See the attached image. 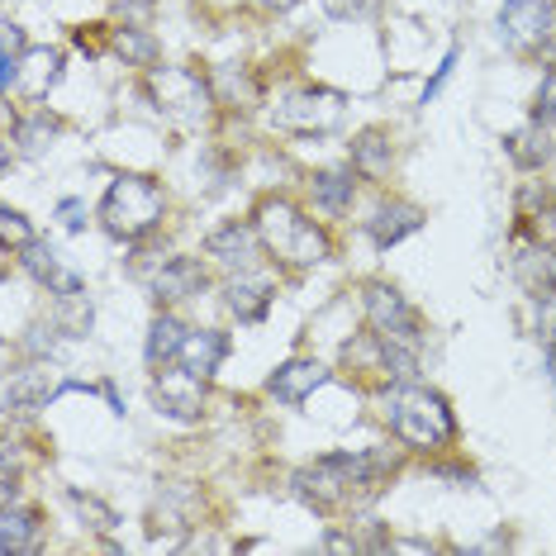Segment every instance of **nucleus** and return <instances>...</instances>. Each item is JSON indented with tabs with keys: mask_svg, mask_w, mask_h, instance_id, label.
Returning a JSON list of instances; mask_svg holds the SVG:
<instances>
[{
	"mask_svg": "<svg viewBox=\"0 0 556 556\" xmlns=\"http://www.w3.org/2000/svg\"><path fill=\"white\" fill-rule=\"evenodd\" d=\"M381 414H386L390 433H395L404 447H414V452H438V447H447L452 442V433H457L447 400H442L438 390H424V386H409V381L386 390Z\"/></svg>",
	"mask_w": 556,
	"mask_h": 556,
	"instance_id": "obj_1",
	"label": "nucleus"
},
{
	"mask_svg": "<svg viewBox=\"0 0 556 556\" xmlns=\"http://www.w3.org/2000/svg\"><path fill=\"white\" fill-rule=\"evenodd\" d=\"M257 233H262V248L271 252L281 267L290 271H305V267H319V262H328V252H333V243H328V233L319 229L314 219H305L290 200L281 195H267L257 205Z\"/></svg>",
	"mask_w": 556,
	"mask_h": 556,
	"instance_id": "obj_2",
	"label": "nucleus"
},
{
	"mask_svg": "<svg viewBox=\"0 0 556 556\" xmlns=\"http://www.w3.org/2000/svg\"><path fill=\"white\" fill-rule=\"evenodd\" d=\"M162 210H167V195L153 176L124 172L110 181L105 200H100V224H105L110 238H124V243H138L162 224Z\"/></svg>",
	"mask_w": 556,
	"mask_h": 556,
	"instance_id": "obj_3",
	"label": "nucleus"
},
{
	"mask_svg": "<svg viewBox=\"0 0 556 556\" xmlns=\"http://www.w3.org/2000/svg\"><path fill=\"white\" fill-rule=\"evenodd\" d=\"M143 96L153 100L157 115H167L176 124H195L210 115L214 91L205 77H195L191 67H148L143 77Z\"/></svg>",
	"mask_w": 556,
	"mask_h": 556,
	"instance_id": "obj_4",
	"label": "nucleus"
},
{
	"mask_svg": "<svg viewBox=\"0 0 556 556\" xmlns=\"http://www.w3.org/2000/svg\"><path fill=\"white\" fill-rule=\"evenodd\" d=\"M348 100L343 91H328V86H295L271 105L276 129L286 134H328L338 119H343Z\"/></svg>",
	"mask_w": 556,
	"mask_h": 556,
	"instance_id": "obj_5",
	"label": "nucleus"
},
{
	"mask_svg": "<svg viewBox=\"0 0 556 556\" xmlns=\"http://www.w3.org/2000/svg\"><path fill=\"white\" fill-rule=\"evenodd\" d=\"M500 34L514 53L523 58H547L556 43V5L552 0H504L500 10Z\"/></svg>",
	"mask_w": 556,
	"mask_h": 556,
	"instance_id": "obj_6",
	"label": "nucleus"
},
{
	"mask_svg": "<svg viewBox=\"0 0 556 556\" xmlns=\"http://www.w3.org/2000/svg\"><path fill=\"white\" fill-rule=\"evenodd\" d=\"M362 309H366V324H371L390 348L419 352L424 333H419V324H414V314H409V305H404V295H400L395 286L366 281V286H362Z\"/></svg>",
	"mask_w": 556,
	"mask_h": 556,
	"instance_id": "obj_7",
	"label": "nucleus"
},
{
	"mask_svg": "<svg viewBox=\"0 0 556 556\" xmlns=\"http://www.w3.org/2000/svg\"><path fill=\"white\" fill-rule=\"evenodd\" d=\"M153 400L167 419H181V424H195L205 419V376L186 371L181 362H167L157 366L153 376Z\"/></svg>",
	"mask_w": 556,
	"mask_h": 556,
	"instance_id": "obj_8",
	"label": "nucleus"
},
{
	"mask_svg": "<svg viewBox=\"0 0 556 556\" xmlns=\"http://www.w3.org/2000/svg\"><path fill=\"white\" fill-rule=\"evenodd\" d=\"M205 252L219 262L224 271H248L252 262H257V252H262V233H257V224L229 219V224H219V229L210 233Z\"/></svg>",
	"mask_w": 556,
	"mask_h": 556,
	"instance_id": "obj_9",
	"label": "nucleus"
},
{
	"mask_svg": "<svg viewBox=\"0 0 556 556\" xmlns=\"http://www.w3.org/2000/svg\"><path fill=\"white\" fill-rule=\"evenodd\" d=\"M271 295H276V286L267 281V276H257V271H229V281H224V305H229V314L238 324H262L267 319V309H271Z\"/></svg>",
	"mask_w": 556,
	"mask_h": 556,
	"instance_id": "obj_10",
	"label": "nucleus"
},
{
	"mask_svg": "<svg viewBox=\"0 0 556 556\" xmlns=\"http://www.w3.org/2000/svg\"><path fill=\"white\" fill-rule=\"evenodd\" d=\"M328 376H333V371H328L324 362H309V357L305 362H286V366H276V371H271L267 390L281 404H305L314 390L328 386Z\"/></svg>",
	"mask_w": 556,
	"mask_h": 556,
	"instance_id": "obj_11",
	"label": "nucleus"
},
{
	"mask_svg": "<svg viewBox=\"0 0 556 556\" xmlns=\"http://www.w3.org/2000/svg\"><path fill=\"white\" fill-rule=\"evenodd\" d=\"M205 262H195V257H167L162 267L153 271V295L157 300H191L205 290Z\"/></svg>",
	"mask_w": 556,
	"mask_h": 556,
	"instance_id": "obj_12",
	"label": "nucleus"
},
{
	"mask_svg": "<svg viewBox=\"0 0 556 556\" xmlns=\"http://www.w3.org/2000/svg\"><path fill=\"white\" fill-rule=\"evenodd\" d=\"M67 390V381H53V376L43 371V366H24V371L10 376V386H5V400H10V409H20V414H34V409H43L53 395H62Z\"/></svg>",
	"mask_w": 556,
	"mask_h": 556,
	"instance_id": "obj_13",
	"label": "nucleus"
},
{
	"mask_svg": "<svg viewBox=\"0 0 556 556\" xmlns=\"http://www.w3.org/2000/svg\"><path fill=\"white\" fill-rule=\"evenodd\" d=\"M424 224V214L414 205H404V200H390V205H381L366 219V238H371L376 248H395L404 233H414Z\"/></svg>",
	"mask_w": 556,
	"mask_h": 556,
	"instance_id": "obj_14",
	"label": "nucleus"
},
{
	"mask_svg": "<svg viewBox=\"0 0 556 556\" xmlns=\"http://www.w3.org/2000/svg\"><path fill=\"white\" fill-rule=\"evenodd\" d=\"M62 77V58H58V48H24V58H20V91L29 96V100H43L48 91H53V81Z\"/></svg>",
	"mask_w": 556,
	"mask_h": 556,
	"instance_id": "obj_15",
	"label": "nucleus"
},
{
	"mask_svg": "<svg viewBox=\"0 0 556 556\" xmlns=\"http://www.w3.org/2000/svg\"><path fill=\"white\" fill-rule=\"evenodd\" d=\"M39 547H43L39 518L29 509H15V504H0V552L24 556V552H39Z\"/></svg>",
	"mask_w": 556,
	"mask_h": 556,
	"instance_id": "obj_16",
	"label": "nucleus"
},
{
	"mask_svg": "<svg viewBox=\"0 0 556 556\" xmlns=\"http://www.w3.org/2000/svg\"><path fill=\"white\" fill-rule=\"evenodd\" d=\"M504 143H509V157H514L523 172L547 167L552 153H556V143H552L547 124H538V119H533V124H523V129H514L509 138H504Z\"/></svg>",
	"mask_w": 556,
	"mask_h": 556,
	"instance_id": "obj_17",
	"label": "nucleus"
},
{
	"mask_svg": "<svg viewBox=\"0 0 556 556\" xmlns=\"http://www.w3.org/2000/svg\"><path fill=\"white\" fill-rule=\"evenodd\" d=\"M224 338L219 333H205V328H191V333H186V343H181V352H176V362L186 366V371H195V376H210L219 371V362H224Z\"/></svg>",
	"mask_w": 556,
	"mask_h": 556,
	"instance_id": "obj_18",
	"label": "nucleus"
},
{
	"mask_svg": "<svg viewBox=\"0 0 556 556\" xmlns=\"http://www.w3.org/2000/svg\"><path fill=\"white\" fill-rule=\"evenodd\" d=\"M514 271L528 290H552L556 286V252L547 243H533V238H528V248L518 252Z\"/></svg>",
	"mask_w": 556,
	"mask_h": 556,
	"instance_id": "obj_19",
	"label": "nucleus"
},
{
	"mask_svg": "<svg viewBox=\"0 0 556 556\" xmlns=\"http://www.w3.org/2000/svg\"><path fill=\"white\" fill-rule=\"evenodd\" d=\"M186 333H191V328L176 319V314H157V319H153V333H148V366L176 362V352H181Z\"/></svg>",
	"mask_w": 556,
	"mask_h": 556,
	"instance_id": "obj_20",
	"label": "nucleus"
},
{
	"mask_svg": "<svg viewBox=\"0 0 556 556\" xmlns=\"http://www.w3.org/2000/svg\"><path fill=\"white\" fill-rule=\"evenodd\" d=\"M58 134H62V124L53 115H20V124H15V143L24 157H43L48 148L58 143Z\"/></svg>",
	"mask_w": 556,
	"mask_h": 556,
	"instance_id": "obj_21",
	"label": "nucleus"
},
{
	"mask_svg": "<svg viewBox=\"0 0 556 556\" xmlns=\"http://www.w3.org/2000/svg\"><path fill=\"white\" fill-rule=\"evenodd\" d=\"M110 48H115V58L129 62V67H153V62H157V39L148 29H138V24L110 34Z\"/></svg>",
	"mask_w": 556,
	"mask_h": 556,
	"instance_id": "obj_22",
	"label": "nucleus"
},
{
	"mask_svg": "<svg viewBox=\"0 0 556 556\" xmlns=\"http://www.w3.org/2000/svg\"><path fill=\"white\" fill-rule=\"evenodd\" d=\"M309 191H314V200H319V210L343 214L352 205V191H357V181H352V172H314Z\"/></svg>",
	"mask_w": 556,
	"mask_h": 556,
	"instance_id": "obj_23",
	"label": "nucleus"
},
{
	"mask_svg": "<svg viewBox=\"0 0 556 556\" xmlns=\"http://www.w3.org/2000/svg\"><path fill=\"white\" fill-rule=\"evenodd\" d=\"M352 162H357V172L366 176H386L390 172V143L381 129H366L352 138Z\"/></svg>",
	"mask_w": 556,
	"mask_h": 556,
	"instance_id": "obj_24",
	"label": "nucleus"
},
{
	"mask_svg": "<svg viewBox=\"0 0 556 556\" xmlns=\"http://www.w3.org/2000/svg\"><path fill=\"white\" fill-rule=\"evenodd\" d=\"M67 504L77 509V518L91 528V533H110V528L119 523L115 509H110V504H100L96 495H86V490H67Z\"/></svg>",
	"mask_w": 556,
	"mask_h": 556,
	"instance_id": "obj_25",
	"label": "nucleus"
},
{
	"mask_svg": "<svg viewBox=\"0 0 556 556\" xmlns=\"http://www.w3.org/2000/svg\"><path fill=\"white\" fill-rule=\"evenodd\" d=\"M29 243H34V224L24 219L20 210L0 205V248H5V252H24Z\"/></svg>",
	"mask_w": 556,
	"mask_h": 556,
	"instance_id": "obj_26",
	"label": "nucleus"
},
{
	"mask_svg": "<svg viewBox=\"0 0 556 556\" xmlns=\"http://www.w3.org/2000/svg\"><path fill=\"white\" fill-rule=\"evenodd\" d=\"M533 324H538V338L547 348H556V286L552 290H538V314H533Z\"/></svg>",
	"mask_w": 556,
	"mask_h": 556,
	"instance_id": "obj_27",
	"label": "nucleus"
},
{
	"mask_svg": "<svg viewBox=\"0 0 556 556\" xmlns=\"http://www.w3.org/2000/svg\"><path fill=\"white\" fill-rule=\"evenodd\" d=\"M533 119H538V124H552V119H556V72H547V81L538 86V96H533Z\"/></svg>",
	"mask_w": 556,
	"mask_h": 556,
	"instance_id": "obj_28",
	"label": "nucleus"
},
{
	"mask_svg": "<svg viewBox=\"0 0 556 556\" xmlns=\"http://www.w3.org/2000/svg\"><path fill=\"white\" fill-rule=\"evenodd\" d=\"M452 67H457V48H447V58H442V67L428 77V86H424V105H433V96L447 86V77H452Z\"/></svg>",
	"mask_w": 556,
	"mask_h": 556,
	"instance_id": "obj_29",
	"label": "nucleus"
},
{
	"mask_svg": "<svg viewBox=\"0 0 556 556\" xmlns=\"http://www.w3.org/2000/svg\"><path fill=\"white\" fill-rule=\"evenodd\" d=\"M381 0H328V15L338 20H357V15H371Z\"/></svg>",
	"mask_w": 556,
	"mask_h": 556,
	"instance_id": "obj_30",
	"label": "nucleus"
},
{
	"mask_svg": "<svg viewBox=\"0 0 556 556\" xmlns=\"http://www.w3.org/2000/svg\"><path fill=\"white\" fill-rule=\"evenodd\" d=\"M24 29L20 24H10V20H0V53H10V58H24Z\"/></svg>",
	"mask_w": 556,
	"mask_h": 556,
	"instance_id": "obj_31",
	"label": "nucleus"
},
{
	"mask_svg": "<svg viewBox=\"0 0 556 556\" xmlns=\"http://www.w3.org/2000/svg\"><path fill=\"white\" fill-rule=\"evenodd\" d=\"M81 214H86L81 200H62V205H58V224H62V229H67V233H81V229H86V219H81Z\"/></svg>",
	"mask_w": 556,
	"mask_h": 556,
	"instance_id": "obj_32",
	"label": "nucleus"
},
{
	"mask_svg": "<svg viewBox=\"0 0 556 556\" xmlns=\"http://www.w3.org/2000/svg\"><path fill=\"white\" fill-rule=\"evenodd\" d=\"M20 81V58H10V53H0V91H10V86Z\"/></svg>",
	"mask_w": 556,
	"mask_h": 556,
	"instance_id": "obj_33",
	"label": "nucleus"
},
{
	"mask_svg": "<svg viewBox=\"0 0 556 556\" xmlns=\"http://www.w3.org/2000/svg\"><path fill=\"white\" fill-rule=\"evenodd\" d=\"M324 552H357V542L343 533H324Z\"/></svg>",
	"mask_w": 556,
	"mask_h": 556,
	"instance_id": "obj_34",
	"label": "nucleus"
},
{
	"mask_svg": "<svg viewBox=\"0 0 556 556\" xmlns=\"http://www.w3.org/2000/svg\"><path fill=\"white\" fill-rule=\"evenodd\" d=\"M252 5H262V10H271V15H281V10H295L300 0H252Z\"/></svg>",
	"mask_w": 556,
	"mask_h": 556,
	"instance_id": "obj_35",
	"label": "nucleus"
},
{
	"mask_svg": "<svg viewBox=\"0 0 556 556\" xmlns=\"http://www.w3.org/2000/svg\"><path fill=\"white\" fill-rule=\"evenodd\" d=\"M10 495H15V485H10V476H5V462H0V504H10Z\"/></svg>",
	"mask_w": 556,
	"mask_h": 556,
	"instance_id": "obj_36",
	"label": "nucleus"
},
{
	"mask_svg": "<svg viewBox=\"0 0 556 556\" xmlns=\"http://www.w3.org/2000/svg\"><path fill=\"white\" fill-rule=\"evenodd\" d=\"M547 376H552V386H556V348H547Z\"/></svg>",
	"mask_w": 556,
	"mask_h": 556,
	"instance_id": "obj_37",
	"label": "nucleus"
},
{
	"mask_svg": "<svg viewBox=\"0 0 556 556\" xmlns=\"http://www.w3.org/2000/svg\"><path fill=\"white\" fill-rule=\"evenodd\" d=\"M5 162H10V153H5V143H0V172H5Z\"/></svg>",
	"mask_w": 556,
	"mask_h": 556,
	"instance_id": "obj_38",
	"label": "nucleus"
}]
</instances>
